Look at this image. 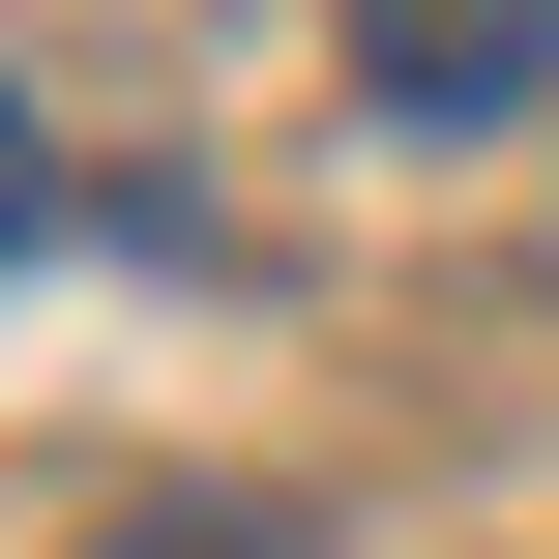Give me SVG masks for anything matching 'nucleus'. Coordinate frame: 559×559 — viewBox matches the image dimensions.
I'll return each mask as SVG.
<instances>
[{"instance_id":"f03ea898","label":"nucleus","mask_w":559,"mask_h":559,"mask_svg":"<svg viewBox=\"0 0 559 559\" xmlns=\"http://www.w3.org/2000/svg\"><path fill=\"white\" fill-rule=\"evenodd\" d=\"M88 559H324V531H295V501H118Z\"/></svg>"},{"instance_id":"7ed1b4c3","label":"nucleus","mask_w":559,"mask_h":559,"mask_svg":"<svg viewBox=\"0 0 559 559\" xmlns=\"http://www.w3.org/2000/svg\"><path fill=\"white\" fill-rule=\"evenodd\" d=\"M29 236H59V147H29V88H0V265H29Z\"/></svg>"},{"instance_id":"f257e3e1","label":"nucleus","mask_w":559,"mask_h":559,"mask_svg":"<svg viewBox=\"0 0 559 559\" xmlns=\"http://www.w3.org/2000/svg\"><path fill=\"white\" fill-rule=\"evenodd\" d=\"M531 59H559V0H354L383 118H531Z\"/></svg>"}]
</instances>
